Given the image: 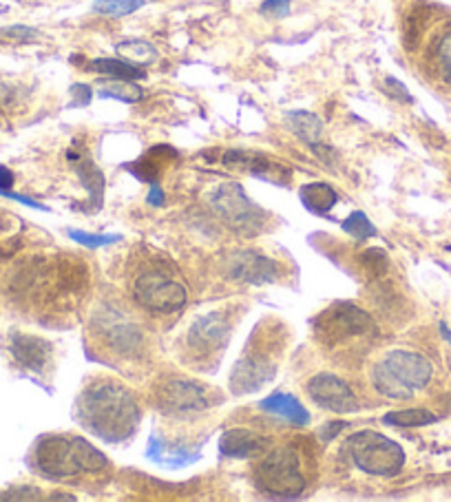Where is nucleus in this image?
<instances>
[{
  "label": "nucleus",
  "mask_w": 451,
  "mask_h": 502,
  "mask_svg": "<svg viewBox=\"0 0 451 502\" xmlns=\"http://www.w3.org/2000/svg\"><path fill=\"white\" fill-rule=\"evenodd\" d=\"M78 416L89 431L108 442L127 440L140 425V405L122 383L104 379L89 385L78 401Z\"/></svg>",
  "instance_id": "1"
},
{
  "label": "nucleus",
  "mask_w": 451,
  "mask_h": 502,
  "mask_svg": "<svg viewBox=\"0 0 451 502\" xmlns=\"http://www.w3.org/2000/svg\"><path fill=\"white\" fill-rule=\"evenodd\" d=\"M33 462L42 476L56 480L107 469V459L80 436H44L33 450Z\"/></svg>",
  "instance_id": "2"
},
{
  "label": "nucleus",
  "mask_w": 451,
  "mask_h": 502,
  "mask_svg": "<svg viewBox=\"0 0 451 502\" xmlns=\"http://www.w3.org/2000/svg\"><path fill=\"white\" fill-rule=\"evenodd\" d=\"M434 365L423 355L411 350H391L371 372L376 390L396 401H408L416 390L428 387Z\"/></svg>",
  "instance_id": "3"
},
{
  "label": "nucleus",
  "mask_w": 451,
  "mask_h": 502,
  "mask_svg": "<svg viewBox=\"0 0 451 502\" xmlns=\"http://www.w3.org/2000/svg\"><path fill=\"white\" fill-rule=\"evenodd\" d=\"M350 456L354 465L370 476H396L405 465L403 447L371 430L352 436Z\"/></svg>",
  "instance_id": "4"
},
{
  "label": "nucleus",
  "mask_w": 451,
  "mask_h": 502,
  "mask_svg": "<svg viewBox=\"0 0 451 502\" xmlns=\"http://www.w3.org/2000/svg\"><path fill=\"white\" fill-rule=\"evenodd\" d=\"M257 487L272 498L290 500L304 494L305 478L301 474L299 454L290 447L270 451L257 469Z\"/></svg>",
  "instance_id": "5"
},
{
  "label": "nucleus",
  "mask_w": 451,
  "mask_h": 502,
  "mask_svg": "<svg viewBox=\"0 0 451 502\" xmlns=\"http://www.w3.org/2000/svg\"><path fill=\"white\" fill-rule=\"evenodd\" d=\"M371 330H374V323H371L368 312L345 301L334 303L315 319L316 336L328 346L348 341L350 336L368 335Z\"/></svg>",
  "instance_id": "6"
},
{
  "label": "nucleus",
  "mask_w": 451,
  "mask_h": 502,
  "mask_svg": "<svg viewBox=\"0 0 451 502\" xmlns=\"http://www.w3.org/2000/svg\"><path fill=\"white\" fill-rule=\"evenodd\" d=\"M140 306L151 312H175L186 303V288L162 272H144L133 286Z\"/></svg>",
  "instance_id": "7"
},
{
  "label": "nucleus",
  "mask_w": 451,
  "mask_h": 502,
  "mask_svg": "<svg viewBox=\"0 0 451 502\" xmlns=\"http://www.w3.org/2000/svg\"><path fill=\"white\" fill-rule=\"evenodd\" d=\"M275 374H277L275 356H272L268 350H261V343L257 347L255 343H250L248 352L241 356L230 374L232 394L237 396L252 394V392L261 390L268 381L275 379Z\"/></svg>",
  "instance_id": "8"
},
{
  "label": "nucleus",
  "mask_w": 451,
  "mask_h": 502,
  "mask_svg": "<svg viewBox=\"0 0 451 502\" xmlns=\"http://www.w3.org/2000/svg\"><path fill=\"white\" fill-rule=\"evenodd\" d=\"M211 204L232 228L241 231H259L261 211L246 197L240 184H224L211 195Z\"/></svg>",
  "instance_id": "9"
},
{
  "label": "nucleus",
  "mask_w": 451,
  "mask_h": 502,
  "mask_svg": "<svg viewBox=\"0 0 451 502\" xmlns=\"http://www.w3.org/2000/svg\"><path fill=\"white\" fill-rule=\"evenodd\" d=\"M308 394L316 405L334 412V414H350V412L359 410V399L348 383L339 376L328 374V372L312 376L308 381Z\"/></svg>",
  "instance_id": "10"
},
{
  "label": "nucleus",
  "mask_w": 451,
  "mask_h": 502,
  "mask_svg": "<svg viewBox=\"0 0 451 502\" xmlns=\"http://www.w3.org/2000/svg\"><path fill=\"white\" fill-rule=\"evenodd\" d=\"M157 405L166 414H188V412L206 410L208 396L200 383L173 379L164 383L157 392Z\"/></svg>",
  "instance_id": "11"
},
{
  "label": "nucleus",
  "mask_w": 451,
  "mask_h": 502,
  "mask_svg": "<svg viewBox=\"0 0 451 502\" xmlns=\"http://www.w3.org/2000/svg\"><path fill=\"white\" fill-rule=\"evenodd\" d=\"M98 330L104 336V341L111 346L113 352H122V355H128V352L137 350L142 341V332L140 327L136 326L133 321H128L122 312L113 310V308H104L100 315L96 317Z\"/></svg>",
  "instance_id": "12"
},
{
  "label": "nucleus",
  "mask_w": 451,
  "mask_h": 502,
  "mask_svg": "<svg viewBox=\"0 0 451 502\" xmlns=\"http://www.w3.org/2000/svg\"><path fill=\"white\" fill-rule=\"evenodd\" d=\"M228 330H230V326L221 317V312H211V315L200 317L188 327V347L197 356L212 355L226 343Z\"/></svg>",
  "instance_id": "13"
},
{
  "label": "nucleus",
  "mask_w": 451,
  "mask_h": 502,
  "mask_svg": "<svg viewBox=\"0 0 451 502\" xmlns=\"http://www.w3.org/2000/svg\"><path fill=\"white\" fill-rule=\"evenodd\" d=\"M228 275L248 283H268L277 279V263L259 252H237L228 263Z\"/></svg>",
  "instance_id": "14"
},
{
  "label": "nucleus",
  "mask_w": 451,
  "mask_h": 502,
  "mask_svg": "<svg viewBox=\"0 0 451 502\" xmlns=\"http://www.w3.org/2000/svg\"><path fill=\"white\" fill-rule=\"evenodd\" d=\"M9 352L18 365L32 372H42L52 359V346L33 335H14L9 341Z\"/></svg>",
  "instance_id": "15"
},
{
  "label": "nucleus",
  "mask_w": 451,
  "mask_h": 502,
  "mask_svg": "<svg viewBox=\"0 0 451 502\" xmlns=\"http://www.w3.org/2000/svg\"><path fill=\"white\" fill-rule=\"evenodd\" d=\"M220 450L228 459H252V456L266 454L268 440L261 434L244 430V427H232L221 434Z\"/></svg>",
  "instance_id": "16"
},
{
  "label": "nucleus",
  "mask_w": 451,
  "mask_h": 502,
  "mask_svg": "<svg viewBox=\"0 0 451 502\" xmlns=\"http://www.w3.org/2000/svg\"><path fill=\"white\" fill-rule=\"evenodd\" d=\"M259 407L268 412V414L279 416V419L292 422V425H308L310 422L308 410H305L295 396L286 394V392H275V394L266 396V399L259 403Z\"/></svg>",
  "instance_id": "17"
},
{
  "label": "nucleus",
  "mask_w": 451,
  "mask_h": 502,
  "mask_svg": "<svg viewBox=\"0 0 451 502\" xmlns=\"http://www.w3.org/2000/svg\"><path fill=\"white\" fill-rule=\"evenodd\" d=\"M429 64L436 81L443 84V87L451 89V27L443 29L436 36V41L431 43Z\"/></svg>",
  "instance_id": "18"
},
{
  "label": "nucleus",
  "mask_w": 451,
  "mask_h": 502,
  "mask_svg": "<svg viewBox=\"0 0 451 502\" xmlns=\"http://www.w3.org/2000/svg\"><path fill=\"white\" fill-rule=\"evenodd\" d=\"M299 197L301 202H304V206L308 208L310 213H315V215H325V213H330L332 206L339 200L334 188L325 182L305 184V186H301Z\"/></svg>",
  "instance_id": "19"
},
{
  "label": "nucleus",
  "mask_w": 451,
  "mask_h": 502,
  "mask_svg": "<svg viewBox=\"0 0 451 502\" xmlns=\"http://www.w3.org/2000/svg\"><path fill=\"white\" fill-rule=\"evenodd\" d=\"M286 122L296 137L308 144L319 142L321 131H324V124L310 111H290L286 116Z\"/></svg>",
  "instance_id": "20"
},
{
  "label": "nucleus",
  "mask_w": 451,
  "mask_h": 502,
  "mask_svg": "<svg viewBox=\"0 0 451 502\" xmlns=\"http://www.w3.org/2000/svg\"><path fill=\"white\" fill-rule=\"evenodd\" d=\"M98 96L104 100H120L127 104H136L142 100L144 91L136 81H120V78H111L108 82H102V87L98 89Z\"/></svg>",
  "instance_id": "21"
},
{
  "label": "nucleus",
  "mask_w": 451,
  "mask_h": 502,
  "mask_svg": "<svg viewBox=\"0 0 451 502\" xmlns=\"http://www.w3.org/2000/svg\"><path fill=\"white\" fill-rule=\"evenodd\" d=\"M91 69L104 76L120 78V81H142L144 78V71L137 64L120 61V58H98L91 62Z\"/></svg>",
  "instance_id": "22"
},
{
  "label": "nucleus",
  "mask_w": 451,
  "mask_h": 502,
  "mask_svg": "<svg viewBox=\"0 0 451 502\" xmlns=\"http://www.w3.org/2000/svg\"><path fill=\"white\" fill-rule=\"evenodd\" d=\"M116 52L131 64H151L157 58V49L146 41H124L117 44Z\"/></svg>",
  "instance_id": "23"
},
{
  "label": "nucleus",
  "mask_w": 451,
  "mask_h": 502,
  "mask_svg": "<svg viewBox=\"0 0 451 502\" xmlns=\"http://www.w3.org/2000/svg\"><path fill=\"white\" fill-rule=\"evenodd\" d=\"M385 425L391 427H423L436 422V416L431 414L429 410H420V407H414V410H396L388 412L383 416Z\"/></svg>",
  "instance_id": "24"
},
{
  "label": "nucleus",
  "mask_w": 451,
  "mask_h": 502,
  "mask_svg": "<svg viewBox=\"0 0 451 502\" xmlns=\"http://www.w3.org/2000/svg\"><path fill=\"white\" fill-rule=\"evenodd\" d=\"M78 175L84 186H87L89 195H91V204L98 206L102 202V191H104V175L100 173V168L96 166L91 160L87 157H80V164H78Z\"/></svg>",
  "instance_id": "25"
},
{
  "label": "nucleus",
  "mask_w": 451,
  "mask_h": 502,
  "mask_svg": "<svg viewBox=\"0 0 451 502\" xmlns=\"http://www.w3.org/2000/svg\"><path fill=\"white\" fill-rule=\"evenodd\" d=\"M146 0H96L93 3V12L102 14V16L111 18H124L136 14L137 9L144 7Z\"/></svg>",
  "instance_id": "26"
},
{
  "label": "nucleus",
  "mask_w": 451,
  "mask_h": 502,
  "mask_svg": "<svg viewBox=\"0 0 451 502\" xmlns=\"http://www.w3.org/2000/svg\"><path fill=\"white\" fill-rule=\"evenodd\" d=\"M343 231L345 232H350L354 240H359V242H363V240H370V237H374L376 235V228H374V223H371L368 220V215L365 213H361V211H354L352 215L345 220L343 223Z\"/></svg>",
  "instance_id": "27"
},
{
  "label": "nucleus",
  "mask_w": 451,
  "mask_h": 502,
  "mask_svg": "<svg viewBox=\"0 0 451 502\" xmlns=\"http://www.w3.org/2000/svg\"><path fill=\"white\" fill-rule=\"evenodd\" d=\"M69 237L73 242L84 243L89 248H98V246H107V243H116L120 242V235H91V232H82V231H69Z\"/></svg>",
  "instance_id": "28"
},
{
  "label": "nucleus",
  "mask_w": 451,
  "mask_h": 502,
  "mask_svg": "<svg viewBox=\"0 0 451 502\" xmlns=\"http://www.w3.org/2000/svg\"><path fill=\"white\" fill-rule=\"evenodd\" d=\"M381 89H383L385 96L394 98L396 102H411V96H409L408 87H405L403 82L394 81V78H385L383 87H381Z\"/></svg>",
  "instance_id": "29"
},
{
  "label": "nucleus",
  "mask_w": 451,
  "mask_h": 502,
  "mask_svg": "<svg viewBox=\"0 0 451 502\" xmlns=\"http://www.w3.org/2000/svg\"><path fill=\"white\" fill-rule=\"evenodd\" d=\"M259 12L268 18H286L290 14V0H264Z\"/></svg>",
  "instance_id": "30"
},
{
  "label": "nucleus",
  "mask_w": 451,
  "mask_h": 502,
  "mask_svg": "<svg viewBox=\"0 0 451 502\" xmlns=\"http://www.w3.org/2000/svg\"><path fill=\"white\" fill-rule=\"evenodd\" d=\"M5 36L9 38H18V41H32V38H36V29H29V27H9L5 29Z\"/></svg>",
  "instance_id": "31"
},
{
  "label": "nucleus",
  "mask_w": 451,
  "mask_h": 502,
  "mask_svg": "<svg viewBox=\"0 0 451 502\" xmlns=\"http://www.w3.org/2000/svg\"><path fill=\"white\" fill-rule=\"evenodd\" d=\"M14 186V173L9 171L7 166H3V164H0V193H9V188Z\"/></svg>",
  "instance_id": "32"
},
{
  "label": "nucleus",
  "mask_w": 451,
  "mask_h": 502,
  "mask_svg": "<svg viewBox=\"0 0 451 502\" xmlns=\"http://www.w3.org/2000/svg\"><path fill=\"white\" fill-rule=\"evenodd\" d=\"M146 202L151 204V206H164V193H162L160 186H153L151 193H148Z\"/></svg>",
  "instance_id": "33"
},
{
  "label": "nucleus",
  "mask_w": 451,
  "mask_h": 502,
  "mask_svg": "<svg viewBox=\"0 0 451 502\" xmlns=\"http://www.w3.org/2000/svg\"><path fill=\"white\" fill-rule=\"evenodd\" d=\"M71 93H76L78 96V104H89V100H91V89L89 87H82V84H76V87L71 89Z\"/></svg>",
  "instance_id": "34"
},
{
  "label": "nucleus",
  "mask_w": 451,
  "mask_h": 502,
  "mask_svg": "<svg viewBox=\"0 0 451 502\" xmlns=\"http://www.w3.org/2000/svg\"><path fill=\"white\" fill-rule=\"evenodd\" d=\"M343 427H345V422H336L334 427H332V425H325L324 430H321V436H324L325 440H330V439H334V436L339 434V431L343 430Z\"/></svg>",
  "instance_id": "35"
},
{
  "label": "nucleus",
  "mask_w": 451,
  "mask_h": 502,
  "mask_svg": "<svg viewBox=\"0 0 451 502\" xmlns=\"http://www.w3.org/2000/svg\"><path fill=\"white\" fill-rule=\"evenodd\" d=\"M440 330H443V336H445V339H447V341L451 343V335H449V330H447V326H445V323H440Z\"/></svg>",
  "instance_id": "36"
}]
</instances>
